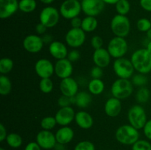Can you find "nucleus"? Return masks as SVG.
I'll use <instances>...</instances> for the list:
<instances>
[{
	"instance_id": "24",
	"label": "nucleus",
	"mask_w": 151,
	"mask_h": 150,
	"mask_svg": "<svg viewBox=\"0 0 151 150\" xmlns=\"http://www.w3.org/2000/svg\"><path fill=\"white\" fill-rule=\"evenodd\" d=\"M75 97V105L78 106L80 108H86L90 105L91 102V95L90 93L87 91H79Z\"/></svg>"
},
{
	"instance_id": "40",
	"label": "nucleus",
	"mask_w": 151,
	"mask_h": 150,
	"mask_svg": "<svg viewBox=\"0 0 151 150\" xmlns=\"http://www.w3.org/2000/svg\"><path fill=\"white\" fill-rule=\"evenodd\" d=\"M91 46L94 50L102 48L103 46V39L99 35H94L91 38Z\"/></svg>"
},
{
	"instance_id": "53",
	"label": "nucleus",
	"mask_w": 151,
	"mask_h": 150,
	"mask_svg": "<svg viewBox=\"0 0 151 150\" xmlns=\"http://www.w3.org/2000/svg\"><path fill=\"white\" fill-rule=\"evenodd\" d=\"M146 49L151 53V41H149V42L147 43V46H146Z\"/></svg>"
},
{
	"instance_id": "18",
	"label": "nucleus",
	"mask_w": 151,
	"mask_h": 150,
	"mask_svg": "<svg viewBox=\"0 0 151 150\" xmlns=\"http://www.w3.org/2000/svg\"><path fill=\"white\" fill-rule=\"evenodd\" d=\"M111 56L107 49L103 47L94 50L92 54V60L94 65L104 69L110 65L111 61Z\"/></svg>"
},
{
	"instance_id": "23",
	"label": "nucleus",
	"mask_w": 151,
	"mask_h": 150,
	"mask_svg": "<svg viewBox=\"0 0 151 150\" xmlns=\"http://www.w3.org/2000/svg\"><path fill=\"white\" fill-rule=\"evenodd\" d=\"M55 135L57 143L66 145V144H69L72 141L74 136H75V132H74V130L70 126H60L56 131Z\"/></svg>"
},
{
	"instance_id": "21",
	"label": "nucleus",
	"mask_w": 151,
	"mask_h": 150,
	"mask_svg": "<svg viewBox=\"0 0 151 150\" xmlns=\"http://www.w3.org/2000/svg\"><path fill=\"white\" fill-rule=\"evenodd\" d=\"M104 111L109 117L115 118L118 116L122 111L121 100L113 96L109 98L105 103Z\"/></svg>"
},
{
	"instance_id": "55",
	"label": "nucleus",
	"mask_w": 151,
	"mask_h": 150,
	"mask_svg": "<svg viewBox=\"0 0 151 150\" xmlns=\"http://www.w3.org/2000/svg\"><path fill=\"white\" fill-rule=\"evenodd\" d=\"M150 21H151V16H150Z\"/></svg>"
},
{
	"instance_id": "6",
	"label": "nucleus",
	"mask_w": 151,
	"mask_h": 150,
	"mask_svg": "<svg viewBox=\"0 0 151 150\" xmlns=\"http://www.w3.org/2000/svg\"><path fill=\"white\" fill-rule=\"evenodd\" d=\"M113 69L116 76L121 79H129L134 76L135 71L132 62L125 57L115 59L113 63Z\"/></svg>"
},
{
	"instance_id": "27",
	"label": "nucleus",
	"mask_w": 151,
	"mask_h": 150,
	"mask_svg": "<svg viewBox=\"0 0 151 150\" xmlns=\"http://www.w3.org/2000/svg\"><path fill=\"white\" fill-rule=\"evenodd\" d=\"M37 7L35 0H19V10L24 13H32Z\"/></svg>"
},
{
	"instance_id": "38",
	"label": "nucleus",
	"mask_w": 151,
	"mask_h": 150,
	"mask_svg": "<svg viewBox=\"0 0 151 150\" xmlns=\"http://www.w3.org/2000/svg\"><path fill=\"white\" fill-rule=\"evenodd\" d=\"M132 150H151V143L147 140H138L132 145Z\"/></svg>"
},
{
	"instance_id": "5",
	"label": "nucleus",
	"mask_w": 151,
	"mask_h": 150,
	"mask_svg": "<svg viewBox=\"0 0 151 150\" xmlns=\"http://www.w3.org/2000/svg\"><path fill=\"white\" fill-rule=\"evenodd\" d=\"M128 120L129 124L137 129H143L145 124L147 121V114L142 106L135 104L132 106L128 111Z\"/></svg>"
},
{
	"instance_id": "50",
	"label": "nucleus",
	"mask_w": 151,
	"mask_h": 150,
	"mask_svg": "<svg viewBox=\"0 0 151 150\" xmlns=\"http://www.w3.org/2000/svg\"><path fill=\"white\" fill-rule=\"evenodd\" d=\"M106 4H116L119 0H102Z\"/></svg>"
},
{
	"instance_id": "13",
	"label": "nucleus",
	"mask_w": 151,
	"mask_h": 150,
	"mask_svg": "<svg viewBox=\"0 0 151 150\" xmlns=\"http://www.w3.org/2000/svg\"><path fill=\"white\" fill-rule=\"evenodd\" d=\"M35 141L43 149H52L57 144L55 135L50 130L41 129L36 135Z\"/></svg>"
},
{
	"instance_id": "36",
	"label": "nucleus",
	"mask_w": 151,
	"mask_h": 150,
	"mask_svg": "<svg viewBox=\"0 0 151 150\" xmlns=\"http://www.w3.org/2000/svg\"><path fill=\"white\" fill-rule=\"evenodd\" d=\"M137 28L140 32H147L151 28L150 20L146 18L139 19L137 22Z\"/></svg>"
},
{
	"instance_id": "51",
	"label": "nucleus",
	"mask_w": 151,
	"mask_h": 150,
	"mask_svg": "<svg viewBox=\"0 0 151 150\" xmlns=\"http://www.w3.org/2000/svg\"><path fill=\"white\" fill-rule=\"evenodd\" d=\"M41 3L44 4H50L55 1V0H39Z\"/></svg>"
},
{
	"instance_id": "47",
	"label": "nucleus",
	"mask_w": 151,
	"mask_h": 150,
	"mask_svg": "<svg viewBox=\"0 0 151 150\" xmlns=\"http://www.w3.org/2000/svg\"><path fill=\"white\" fill-rule=\"evenodd\" d=\"M24 150H41L40 146L37 144V142H29L25 146Z\"/></svg>"
},
{
	"instance_id": "49",
	"label": "nucleus",
	"mask_w": 151,
	"mask_h": 150,
	"mask_svg": "<svg viewBox=\"0 0 151 150\" xmlns=\"http://www.w3.org/2000/svg\"><path fill=\"white\" fill-rule=\"evenodd\" d=\"M41 38H42V40L43 41H44V44H49V45H50L52 42L54 41H53V37L50 34L48 33H46L44 34V35H43L42 36H41Z\"/></svg>"
},
{
	"instance_id": "31",
	"label": "nucleus",
	"mask_w": 151,
	"mask_h": 150,
	"mask_svg": "<svg viewBox=\"0 0 151 150\" xmlns=\"http://www.w3.org/2000/svg\"><path fill=\"white\" fill-rule=\"evenodd\" d=\"M14 63L10 57H2L0 60V73L3 75L10 73L13 69Z\"/></svg>"
},
{
	"instance_id": "1",
	"label": "nucleus",
	"mask_w": 151,
	"mask_h": 150,
	"mask_svg": "<svg viewBox=\"0 0 151 150\" xmlns=\"http://www.w3.org/2000/svg\"><path fill=\"white\" fill-rule=\"evenodd\" d=\"M130 60L138 73L147 74L151 71V53L146 48L134 51Z\"/></svg>"
},
{
	"instance_id": "15",
	"label": "nucleus",
	"mask_w": 151,
	"mask_h": 150,
	"mask_svg": "<svg viewBox=\"0 0 151 150\" xmlns=\"http://www.w3.org/2000/svg\"><path fill=\"white\" fill-rule=\"evenodd\" d=\"M75 114L76 113L75 110L71 106L60 107V109L56 112L55 118L57 124L60 126H69L73 121H75Z\"/></svg>"
},
{
	"instance_id": "30",
	"label": "nucleus",
	"mask_w": 151,
	"mask_h": 150,
	"mask_svg": "<svg viewBox=\"0 0 151 150\" xmlns=\"http://www.w3.org/2000/svg\"><path fill=\"white\" fill-rule=\"evenodd\" d=\"M150 97V91L146 87H141L138 89L136 94L135 98L137 102L139 104L146 103L149 101Z\"/></svg>"
},
{
	"instance_id": "19",
	"label": "nucleus",
	"mask_w": 151,
	"mask_h": 150,
	"mask_svg": "<svg viewBox=\"0 0 151 150\" xmlns=\"http://www.w3.org/2000/svg\"><path fill=\"white\" fill-rule=\"evenodd\" d=\"M18 0H0V18L7 19L11 17L19 10Z\"/></svg>"
},
{
	"instance_id": "29",
	"label": "nucleus",
	"mask_w": 151,
	"mask_h": 150,
	"mask_svg": "<svg viewBox=\"0 0 151 150\" xmlns=\"http://www.w3.org/2000/svg\"><path fill=\"white\" fill-rule=\"evenodd\" d=\"M12 91V82L8 76L6 75L0 76V94L1 96H7Z\"/></svg>"
},
{
	"instance_id": "22",
	"label": "nucleus",
	"mask_w": 151,
	"mask_h": 150,
	"mask_svg": "<svg viewBox=\"0 0 151 150\" xmlns=\"http://www.w3.org/2000/svg\"><path fill=\"white\" fill-rule=\"evenodd\" d=\"M75 121L80 128L83 129H88L94 124V119L88 112L81 110L75 114Z\"/></svg>"
},
{
	"instance_id": "2",
	"label": "nucleus",
	"mask_w": 151,
	"mask_h": 150,
	"mask_svg": "<svg viewBox=\"0 0 151 150\" xmlns=\"http://www.w3.org/2000/svg\"><path fill=\"white\" fill-rule=\"evenodd\" d=\"M115 138L121 144L132 146L139 140V132L131 124H124L116 129Z\"/></svg>"
},
{
	"instance_id": "45",
	"label": "nucleus",
	"mask_w": 151,
	"mask_h": 150,
	"mask_svg": "<svg viewBox=\"0 0 151 150\" xmlns=\"http://www.w3.org/2000/svg\"><path fill=\"white\" fill-rule=\"evenodd\" d=\"M139 4L143 10L151 13V0H139Z\"/></svg>"
},
{
	"instance_id": "35",
	"label": "nucleus",
	"mask_w": 151,
	"mask_h": 150,
	"mask_svg": "<svg viewBox=\"0 0 151 150\" xmlns=\"http://www.w3.org/2000/svg\"><path fill=\"white\" fill-rule=\"evenodd\" d=\"M131 82H132L134 86L137 87H145L147 83V78L145 74L141 73H137L134 74L131 77Z\"/></svg>"
},
{
	"instance_id": "41",
	"label": "nucleus",
	"mask_w": 151,
	"mask_h": 150,
	"mask_svg": "<svg viewBox=\"0 0 151 150\" xmlns=\"http://www.w3.org/2000/svg\"><path fill=\"white\" fill-rule=\"evenodd\" d=\"M90 75L92 79H101L102 76H103V69L99 66H94V67L91 68Z\"/></svg>"
},
{
	"instance_id": "43",
	"label": "nucleus",
	"mask_w": 151,
	"mask_h": 150,
	"mask_svg": "<svg viewBox=\"0 0 151 150\" xmlns=\"http://www.w3.org/2000/svg\"><path fill=\"white\" fill-rule=\"evenodd\" d=\"M142 129L145 136L147 139L150 140L151 141V119L147 120V121L146 122V124H145Z\"/></svg>"
},
{
	"instance_id": "10",
	"label": "nucleus",
	"mask_w": 151,
	"mask_h": 150,
	"mask_svg": "<svg viewBox=\"0 0 151 150\" xmlns=\"http://www.w3.org/2000/svg\"><path fill=\"white\" fill-rule=\"evenodd\" d=\"M86 39V32L81 28H71L65 35L66 45L72 49H78L82 46Z\"/></svg>"
},
{
	"instance_id": "37",
	"label": "nucleus",
	"mask_w": 151,
	"mask_h": 150,
	"mask_svg": "<svg viewBox=\"0 0 151 150\" xmlns=\"http://www.w3.org/2000/svg\"><path fill=\"white\" fill-rule=\"evenodd\" d=\"M58 104L60 107H65L75 104V97H69L66 96L61 95L58 99Z\"/></svg>"
},
{
	"instance_id": "46",
	"label": "nucleus",
	"mask_w": 151,
	"mask_h": 150,
	"mask_svg": "<svg viewBox=\"0 0 151 150\" xmlns=\"http://www.w3.org/2000/svg\"><path fill=\"white\" fill-rule=\"evenodd\" d=\"M70 24L72 28H81L82 25V19L78 16L70 20Z\"/></svg>"
},
{
	"instance_id": "39",
	"label": "nucleus",
	"mask_w": 151,
	"mask_h": 150,
	"mask_svg": "<svg viewBox=\"0 0 151 150\" xmlns=\"http://www.w3.org/2000/svg\"><path fill=\"white\" fill-rule=\"evenodd\" d=\"M74 150H95V146L91 141H82L76 144Z\"/></svg>"
},
{
	"instance_id": "28",
	"label": "nucleus",
	"mask_w": 151,
	"mask_h": 150,
	"mask_svg": "<svg viewBox=\"0 0 151 150\" xmlns=\"http://www.w3.org/2000/svg\"><path fill=\"white\" fill-rule=\"evenodd\" d=\"M6 142L7 145L13 149L19 148L22 145L23 140H22V136L19 134L16 133V132H11L7 135L6 138Z\"/></svg>"
},
{
	"instance_id": "11",
	"label": "nucleus",
	"mask_w": 151,
	"mask_h": 150,
	"mask_svg": "<svg viewBox=\"0 0 151 150\" xmlns=\"http://www.w3.org/2000/svg\"><path fill=\"white\" fill-rule=\"evenodd\" d=\"M23 47L27 51L32 54L40 52L44 48V41L41 35L30 34L24 38Z\"/></svg>"
},
{
	"instance_id": "17",
	"label": "nucleus",
	"mask_w": 151,
	"mask_h": 150,
	"mask_svg": "<svg viewBox=\"0 0 151 150\" xmlns=\"http://www.w3.org/2000/svg\"><path fill=\"white\" fill-rule=\"evenodd\" d=\"M59 88L62 95L69 97L75 96L79 92V85L78 82L72 76L61 79Z\"/></svg>"
},
{
	"instance_id": "42",
	"label": "nucleus",
	"mask_w": 151,
	"mask_h": 150,
	"mask_svg": "<svg viewBox=\"0 0 151 150\" xmlns=\"http://www.w3.org/2000/svg\"><path fill=\"white\" fill-rule=\"evenodd\" d=\"M80 57H81L80 51H78L77 49H73L69 51L66 58H67L69 60H70L72 63H73V62L78 61V60L80 59Z\"/></svg>"
},
{
	"instance_id": "48",
	"label": "nucleus",
	"mask_w": 151,
	"mask_h": 150,
	"mask_svg": "<svg viewBox=\"0 0 151 150\" xmlns=\"http://www.w3.org/2000/svg\"><path fill=\"white\" fill-rule=\"evenodd\" d=\"M7 135L8 134H7L5 126L3 125V124H0V141L2 142L4 140H6Z\"/></svg>"
},
{
	"instance_id": "7",
	"label": "nucleus",
	"mask_w": 151,
	"mask_h": 150,
	"mask_svg": "<svg viewBox=\"0 0 151 150\" xmlns=\"http://www.w3.org/2000/svg\"><path fill=\"white\" fill-rule=\"evenodd\" d=\"M107 49L113 58H121L128 52V44L125 38L114 36L109 41Z\"/></svg>"
},
{
	"instance_id": "32",
	"label": "nucleus",
	"mask_w": 151,
	"mask_h": 150,
	"mask_svg": "<svg viewBox=\"0 0 151 150\" xmlns=\"http://www.w3.org/2000/svg\"><path fill=\"white\" fill-rule=\"evenodd\" d=\"M115 9L117 14L126 16L131 10V4L128 0H119L115 4Z\"/></svg>"
},
{
	"instance_id": "9",
	"label": "nucleus",
	"mask_w": 151,
	"mask_h": 150,
	"mask_svg": "<svg viewBox=\"0 0 151 150\" xmlns=\"http://www.w3.org/2000/svg\"><path fill=\"white\" fill-rule=\"evenodd\" d=\"M60 14L59 10L52 6H47L40 12L39 21L47 28H53L58 24Z\"/></svg>"
},
{
	"instance_id": "14",
	"label": "nucleus",
	"mask_w": 151,
	"mask_h": 150,
	"mask_svg": "<svg viewBox=\"0 0 151 150\" xmlns=\"http://www.w3.org/2000/svg\"><path fill=\"white\" fill-rule=\"evenodd\" d=\"M35 71L41 79L51 78L55 74V65L48 59H39L35 64Z\"/></svg>"
},
{
	"instance_id": "4",
	"label": "nucleus",
	"mask_w": 151,
	"mask_h": 150,
	"mask_svg": "<svg viewBox=\"0 0 151 150\" xmlns=\"http://www.w3.org/2000/svg\"><path fill=\"white\" fill-rule=\"evenodd\" d=\"M131 21L126 16L116 14L111 21V30L115 36L127 37L131 32Z\"/></svg>"
},
{
	"instance_id": "8",
	"label": "nucleus",
	"mask_w": 151,
	"mask_h": 150,
	"mask_svg": "<svg viewBox=\"0 0 151 150\" xmlns=\"http://www.w3.org/2000/svg\"><path fill=\"white\" fill-rule=\"evenodd\" d=\"M60 16L67 20H71L79 16L82 12L81 1L79 0H65L59 8Z\"/></svg>"
},
{
	"instance_id": "26",
	"label": "nucleus",
	"mask_w": 151,
	"mask_h": 150,
	"mask_svg": "<svg viewBox=\"0 0 151 150\" xmlns=\"http://www.w3.org/2000/svg\"><path fill=\"white\" fill-rule=\"evenodd\" d=\"M98 26V21L96 17L94 16H86L82 19L81 29L85 32H92L95 30Z\"/></svg>"
},
{
	"instance_id": "33",
	"label": "nucleus",
	"mask_w": 151,
	"mask_h": 150,
	"mask_svg": "<svg viewBox=\"0 0 151 150\" xmlns=\"http://www.w3.org/2000/svg\"><path fill=\"white\" fill-rule=\"evenodd\" d=\"M39 89L44 94H50L54 88V83L51 78H43L39 82Z\"/></svg>"
},
{
	"instance_id": "16",
	"label": "nucleus",
	"mask_w": 151,
	"mask_h": 150,
	"mask_svg": "<svg viewBox=\"0 0 151 150\" xmlns=\"http://www.w3.org/2000/svg\"><path fill=\"white\" fill-rule=\"evenodd\" d=\"M55 74L60 79L70 77L73 73L72 63L67 58L58 60L55 63Z\"/></svg>"
},
{
	"instance_id": "12",
	"label": "nucleus",
	"mask_w": 151,
	"mask_h": 150,
	"mask_svg": "<svg viewBox=\"0 0 151 150\" xmlns=\"http://www.w3.org/2000/svg\"><path fill=\"white\" fill-rule=\"evenodd\" d=\"M105 3L102 0H81L82 11L87 16L96 17L103 11Z\"/></svg>"
},
{
	"instance_id": "3",
	"label": "nucleus",
	"mask_w": 151,
	"mask_h": 150,
	"mask_svg": "<svg viewBox=\"0 0 151 150\" xmlns=\"http://www.w3.org/2000/svg\"><path fill=\"white\" fill-rule=\"evenodd\" d=\"M134 92V85L131 80L128 79L118 78L112 83L111 93L113 97L119 99L121 101L126 99Z\"/></svg>"
},
{
	"instance_id": "54",
	"label": "nucleus",
	"mask_w": 151,
	"mask_h": 150,
	"mask_svg": "<svg viewBox=\"0 0 151 150\" xmlns=\"http://www.w3.org/2000/svg\"><path fill=\"white\" fill-rule=\"evenodd\" d=\"M0 150H6V149H4V148H0Z\"/></svg>"
},
{
	"instance_id": "52",
	"label": "nucleus",
	"mask_w": 151,
	"mask_h": 150,
	"mask_svg": "<svg viewBox=\"0 0 151 150\" xmlns=\"http://www.w3.org/2000/svg\"><path fill=\"white\" fill-rule=\"evenodd\" d=\"M146 35H147V38H148L149 41H151V28L146 32Z\"/></svg>"
},
{
	"instance_id": "25",
	"label": "nucleus",
	"mask_w": 151,
	"mask_h": 150,
	"mask_svg": "<svg viewBox=\"0 0 151 150\" xmlns=\"http://www.w3.org/2000/svg\"><path fill=\"white\" fill-rule=\"evenodd\" d=\"M88 90L92 95H100L105 90L104 82L101 79H91L88 84Z\"/></svg>"
},
{
	"instance_id": "20",
	"label": "nucleus",
	"mask_w": 151,
	"mask_h": 150,
	"mask_svg": "<svg viewBox=\"0 0 151 150\" xmlns=\"http://www.w3.org/2000/svg\"><path fill=\"white\" fill-rule=\"evenodd\" d=\"M49 52L50 55L57 60L67 57L68 49L66 44L58 41H54L49 45Z\"/></svg>"
},
{
	"instance_id": "34",
	"label": "nucleus",
	"mask_w": 151,
	"mask_h": 150,
	"mask_svg": "<svg viewBox=\"0 0 151 150\" xmlns=\"http://www.w3.org/2000/svg\"><path fill=\"white\" fill-rule=\"evenodd\" d=\"M41 128L42 129H45V130H50L51 131L55 126L58 124L56 119L55 116H46V117L43 118L41 121Z\"/></svg>"
},
{
	"instance_id": "44",
	"label": "nucleus",
	"mask_w": 151,
	"mask_h": 150,
	"mask_svg": "<svg viewBox=\"0 0 151 150\" xmlns=\"http://www.w3.org/2000/svg\"><path fill=\"white\" fill-rule=\"evenodd\" d=\"M47 29H48V28H47L45 25L41 24V22H39V23L35 26V32H36L37 35H41V36H42L43 35L47 33Z\"/></svg>"
}]
</instances>
